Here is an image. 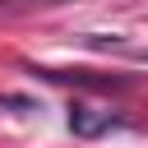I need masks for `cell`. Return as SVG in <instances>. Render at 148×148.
<instances>
[{
    "instance_id": "4",
    "label": "cell",
    "mask_w": 148,
    "mask_h": 148,
    "mask_svg": "<svg viewBox=\"0 0 148 148\" xmlns=\"http://www.w3.org/2000/svg\"><path fill=\"white\" fill-rule=\"evenodd\" d=\"M0 106H14V111H37V102H32V97H23V92H0Z\"/></svg>"
},
{
    "instance_id": "1",
    "label": "cell",
    "mask_w": 148,
    "mask_h": 148,
    "mask_svg": "<svg viewBox=\"0 0 148 148\" xmlns=\"http://www.w3.org/2000/svg\"><path fill=\"white\" fill-rule=\"evenodd\" d=\"M32 74H42L51 83H74V88H88V92H120V88H130V79L97 74V69H32Z\"/></svg>"
},
{
    "instance_id": "3",
    "label": "cell",
    "mask_w": 148,
    "mask_h": 148,
    "mask_svg": "<svg viewBox=\"0 0 148 148\" xmlns=\"http://www.w3.org/2000/svg\"><path fill=\"white\" fill-rule=\"evenodd\" d=\"M46 5H69V0H0L5 14H14V9H46Z\"/></svg>"
},
{
    "instance_id": "2",
    "label": "cell",
    "mask_w": 148,
    "mask_h": 148,
    "mask_svg": "<svg viewBox=\"0 0 148 148\" xmlns=\"http://www.w3.org/2000/svg\"><path fill=\"white\" fill-rule=\"evenodd\" d=\"M111 125H116L111 111H92V106H83V102L69 106V130H74L79 139H97V134H106Z\"/></svg>"
},
{
    "instance_id": "5",
    "label": "cell",
    "mask_w": 148,
    "mask_h": 148,
    "mask_svg": "<svg viewBox=\"0 0 148 148\" xmlns=\"http://www.w3.org/2000/svg\"><path fill=\"white\" fill-rule=\"evenodd\" d=\"M130 60H139V65H148V51H130Z\"/></svg>"
}]
</instances>
